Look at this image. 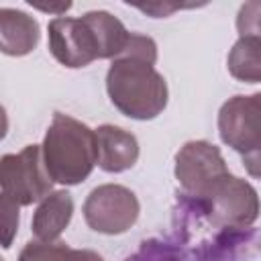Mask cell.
<instances>
[{"mask_svg": "<svg viewBox=\"0 0 261 261\" xmlns=\"http://www.w3.org/2000/svg\"><path fill=\"white\" fill-rule=\"evenodd\" d=\"M157 43L141 33H130L124 51L106 71V92L114 108L135 120H151L167 106V82L155 69Z\"/></svg>", "mask_w": 261, "mask_h": 261, "instance_id": "cell-1", "label": "cell"}, {"mask_svg": "<svg viewBox=\"0 0 261 261\" xmlns=\"http://www.w3.org/2000/svg\"><path fill=\"white\" fill-rule=\"evenodd\" d=\"M41 147L49 175L63 186L82 184L98 165L96 130L63 112L53 114Z\"/></svg>", "mask_w": 261, "mask_h": 261, "instance_id": "cell-2", "label": "cell"}, {"mask_svg": "<svg viewBox=\"0 0 261 261\" xmlns=\"http://www.w3.org/2000/svg\"><path fill=\"white\" fill-rule=\"evenodd\" d=\"M188 200L206 222L220 228H249L261 212L257 190L232 173L216 179L202 196H188Z\"/></svg>", "mask_w": 261, "mask_h": 261, "instance_id": "cell-3", "label": "cell"}, {"mask_svg": "<svg viewBox=\"0 0 261 261\" xmlns=\"http://www.w3.org/2000/svg\"><path fill=\"white\" fill-rule=\"evenodd\" d=\"M2 196L18 206L43 202L53 188L41 145H27L18 153H8L0 161Z\"/></svg>", "mask_w": 261, "mask_h": 261, "instance_id": "cell-4", "label": "cell"}, {"mask_svg": "<svg viewBox=\"0 0 261 261\" xmlns=\"http://www.w3.org/2000/svg\"><path fill=\"white\" fill-rule=\"evenodd\" d=\"M188 200V196H186ZM190 202V200H188ZM194 208V204L190 202ZM198 214L202 228L206 234L198 239H181L184 245L179 247L186 255V261H247L261 249V230L249 228H220L204 220V216L194 208Z\"/></svg>", "mask_w": 261, "mask_h": 261, "instance_id": "cell-5", "label": "cell"}, {"mask_svg": "<svg viewBox=\"0 0 261 261\" xmlns=\"http://www.w3.org/2000/svg\"><path fill=\"white\" fill-rule=\"evenodd\" d=\"M86 224L100 234H122L126 232L141 214V204L124 186L102 184L94 188L84 202Z\"/></svg>", "mask_w": 261, "mask_h": 261, "instance_id": "cell-6", "label": "cell"}, {"mask_svg": "<svg viewBox=\"0 0 261 261\" xmlns=\"http://www.w3.org/2000/svg\"><path fill=\"white\" fill-rule=\"evenodd\" d=\"M175 179L186 196H202L216 179L230 173L220 149L208 141H188L175 153Z\"/></svg>", "mask_w": 261, "mask_h": 261, "instance_id": "cell-7", "label": "cell"}, {"mask_svg": "<svg viewBox=\"0 0 261 261\" xmlns=\"http://www.w3.org/2000/svg\"><path fill=\"white\" fill-rule=\"evenodd\" d=\"M218 135L241 155L261 145V92L228 98L218 110Z\"/></svg>", "mask_w": 261, "mask_h": 261, "instance_id": "cell-8", "label": "cell"}, {"mask_svg": "<svg viewBox=\"0 0 261 261\" xmlns=\"http://www.w3.org/2000/svg\"><path fill=\"white\" fill-rule=\"evenodd\" d=\"M49 51L65 67L80 69L100 59V47L92 27L80 18L57 16L49 22Z\"/></svg>", "mask_w": 261, "mask_h": 261, "instance_id": "cell-9", "label": "cell"}, {"mask_svg": "<svg viewBox=\"0 0 261 261\" xmlns=\"http://www.w3.org/2000/svg\"><path fill=\"white\" fill-rule=\"evenodd\" d=\"M96 149L98 167L106 173H122L139 159L137 137L114 124H102L96 128Z\"/></svg>", "mask_w": 261, "mask_h": 261, "instance_id": "cell-10", "label": "cell"}, {"mask_svg": "<svg viewBox=\"0 0 261 261\" xmlns=\"http://www.w3.org/2000/svg\"><path fill=\"white\" fill-rule=\"evenodd\" d=\"M41 39L39 22L22 10L0 8V49L4 55H29Z\"/></svg>", "mask_w": 261, "mask_h": 261, "instance_id": "cell-11", "label": "cell"}, {"mask_svg": "<svg viewBox=\"0 0 261 261\" xmlns=\"http://www.w3.org/2000/svg\"><path fill=\"white\" fill-rule=\"evenodd\" d=\"M73 216V198L69 192L59 190L51 192L35 210L33 214V234L37 241L53 243L61 237V232L67 228Z\"/></svg>", "mask_w": 261, "mask_h": 261, "instance_id": "cell-12", "label": "cell"}, {"mask_svg": "<svg viewBox=\"0 0 261 261\" xmlns=\"http://www.w3.org/2000/svg\"><path fill=\"white\" fill-rule=\"evenodd\" d=\"M84 20L96 35L100 59H116L130 41V33L126 31V27L106 10H90L84 14Z\"/></svg>", "mask_w": 261, "mask_h": 261, "instance_id": "cell-13", "label": "cell"}, {"mask_svg": "<svg viewBox=\"0 0 261 261\" xmlns=\"http://www.w3.org/2000/svg\"><path fill=\"white\" fill-rule=\"evenodd\" d=\"M230 75L245 84L261 82V43L251 39H239L226 57Z\"/></svg>", "mask_w": 261, "mask_h": 261, "instance_id": "cell-14", "label": "cell"}, {"mask_svg": "<svg viewBox=\"0 0 261 261\" xmlns=\"http://www.w3.org/2000/svg\"><path fill=\"white\" fill-rule=\"evenodd\" d=\"M18 261H75V249L57 241H29L22 247Z\"/></svg>", "mask_w": 261, "mask_h": 261, "instance_id": "cell-15", "label": "cell"}, {"mask_svg": "<svg viewBox=\"0 0 261 261\" xmlns=\"http://www.w3.org/2000/svg\"><path fill=\"white\" fill-rule=\"evenodd\" d=\"M124 261H186V255L175 243L163 239H149L143 241L141 247Z\"/></svg>", "mask_w": 261, "mask_h": 261, "instance_id": "cell-16", "label": "cell"}, {"mask_svg": "<svg viewBox=\"0 0 261 261\" xmlns=\"http://www.w3.org/2000/svg\"><path fill=\"white\" fill-rule=\"evenodd\" d=\"M239 39H251L261 43V0H251L241 4L237 12Z\"/></svg>", "mask_w": 261, "mask_h": 261, "instance_id": "cell-17", "label": "cell"}, {"mask_svg": "<svg viewBox=\"0 0 261 261\" xmlns=\"http://www.w3.org/2000/svg\"><path fill=\"white\" fill-rule=\"evenodd\" d=\"M18 204L2 196V247L10 249L12 239L18 230Z\"/></svg>", "mask_w": 261, "mask_h": 261, "instance_id": "cell-18", "label": "cell"}, {"mask_svg": "<svg viewBox=\"0 0 261 261\" xmlns=\"http://www.w3.org/2000/svg\"><path fill=\"white\" fill-rule=\"evenodd\" d=\"M241 159H243V167L247 169V173L255 179H261V145L241 155Z\"/></svg>", "mask_w": 261, "mask_h": 261, "instance_id": "cell-19", "label": "cell"}, {"mask_svg": "<svg viewBox=\"0 0 261 261\" xmlns=\"http://www.w3.org/2000/svg\"><path fill=\"white\" fill-rule=\"evenodd\" d=\"M177 8H181L179 4H147V6H139V10L147 12V14H153L155 18H161V16H167L171 12H175Z\"/></svg>", "mask_w": 261, "mask_h": 261, "instance_id": "cell-20", "label": "cell"}, {"mask_svg": "<svg viewBox=\"0 0 261 261\" xmlns=\"http://www.w3.org/2000/svg\"><path fill=\"white\" fill-rule=\"evenodd\" d=\"M33 8H39V10H43V12H53V14H63V12H67L69 8H71V2H57V4H53V2H49V4H43V2H29Z\"/></svg>", "mask_w": 261, "mask_h": 261, "instance_id": "cell-21", "label": "cell"}, {"mask_svg": "<svg viewBox=\"0 0 261 261\" xmlns=\"http://www.w3.org/2000/svg\"><path fill=\"white\" fill-rule=\"evenodd\" d=\"M75 261H104V257L90 249H75Z\"/></svg>", "mask_w": 261, "mask_h": 261, "instance_id": "cell-22", "label": "cell"}]
</instances>
